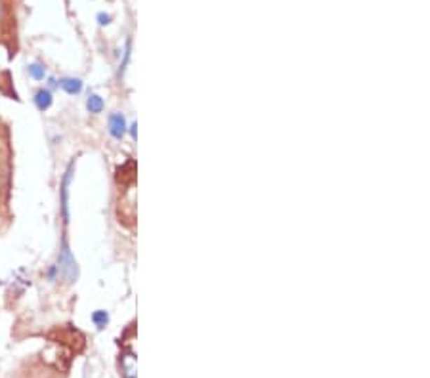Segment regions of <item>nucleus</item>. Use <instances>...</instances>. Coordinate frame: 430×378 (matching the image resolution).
Instances as JSON below:
<instances>
[{"mask_svg": "<svg viewBox=\"0 0 430 378\" xmlns=\"http://www.w3.org/2000/svg\"><path fill=\"white\" fill-rule=\"evenodd\" d=\"M0 18H2V6H0Z\"/></svg>", "mask_w": 430, "mask_h": 378, "instance_id": "nucleus-12", "label": "nucleus"}, {"mask_svg": "<svg viewBox=\"0 0 430 378\" xmlns=\"http://www.w3.org/2000/svg\"><path fill=\"white\" fill-rule=\"evenodd\" d=\"M92 321H94V325H96L98 329H104L107 323H109V315H107V312H104V309H98V312H94V315H92Z\"/></svg>", "mask_w": 430, "mask_h": 378, "instance_id": "nucleus-8", "label": "nucleus"}, {"mask_svg": "<svg viewBox=\"0 0 430 378\" xmlns=\"http://www.w3.org/2000/svg\"><path fill=\"white\" fill-rule=\"evenodd\" d=\"M104 107H106V104H104V99L99 98L98 94H88V98H86V109H88V113L99 115V113L104 111Z\"/></svg>", "mask_w": 430, "mask_h": 378, "instance_id": "nucleus-6", "label": "nucleus"}, {"mask_svg": "<svg viewBox=\"0 0 430 378\" xmlns=\"http://www.w3.org/2000/svg\"><path fill=\"white\" fill-rule=\"evenodd\" d=\"M130 134H132V138H136V125L130 126Z\"/></svg>", "mask_w": 430, "mask_h": 378, "instance_id": "nucleus-11", "label": "nucleus"}, {"mask_svg": "<svg viewBox=\"0 0 430 378\" xmlns=\"http://www.w3.org/2000/svg\"><path fill=\"white\" fill-rule=\"evenodd\" d=\"M57 86H60L65 94H69V96H77V94L83 92V80L75 77L60 78V80H57Z\"/></svg>", "mask_w": 430, "mask_h": 378, "instance_id": "nucleus-4", "label": "nucleus"}, {"mask_svg": "<svg viewBox=\"0 0 430 378\" xmlns=\"http://www.w3.org/2000/svg\"><path fill=\"white\" fill-rule=\"evenodd\" d=\"M99 25H109L111 23V15L109 14H98Z\"/></svg>", "mask_w": 430, "mask_h": 378, "instance_id": "nucleus-10", "label": "nucleus"}, {"mask_svg": "<svg viewBox=\"0 0 430 378\" xmlns=\"http://www.w3.org/2000/svg\"><path fill=\"white\" fill-rule=\"evenodd\" d=\"M130 52H132V41H130V38H127V42H125V52H123V62H120V67H119L120 75H123V73H125V69H127L128 59H130Z\"/></svg>", "mask_w": 430, "mask_h": 378, "instance_id": "nucleus-9", "label": "nucleus"}, {"mask_svg": "<svg viewBox=\"0 0 430 378\" xmlns=\"http://www.w3.org/2000/svg\"><path fill=\"white\" fill-rule=\"evenodd\" d=\"M57 273L64 277L65 283H75L78 277V266H77V260H75V256H73V252H71L69 245H67V241L64 239V243H62V246H60V254H57Z\"/></svg>", "mask_w": 430, "mask_h": 378, "instance_id": "nucleus-1", "label": "nucleus"}, {"mask_svg": "<svg viewBox=\"0 0 430 378\" xmlns=\"http://www.w3.org/2000/svg\"><path fill=\"white\" fill-rule=\"evenodd\" d=\"M73 172H75V161H71L67 170H65L64 180H62V191H60V195H62V220L65 225L69 224V186L73 180Z\"/></svg>", "mask_w": 430, "mask_h": 378, "instance_id": "nucleus-2", "label": "nucleus"}, {"mask_svg": "<svg viewBox=\"0 0 430 378\" xmlns=\"http://www.w3.org/2000/svg\"><path fill=\"white\" fill-rule=\"evenodd\" d=\"M107 128H109V134L113 136L115 140H123V138H125V134H127V130H128L125 115H123V113H113V115H109Z\"/></svg>", "mask_w": 430, "mask_h": 378, "instance_id": "nucleus-3", "label": "nucleus"}, {"mask_svg": "<svg viewBox=\"0 0 430 378\" xmlns=\"http://www.w3.org/2000/svg\"><path fill=\"white\" fill-rule=\"evenodd\" d=\"M54 104V96L48 88H41V90L35 94V105L39 111H48L50 107Z\"/></svg>", "mask_w": 430, "mask_h": 378, "instance_id": "nucleus-5", "label": "nucleus"}, {"mask_svg": "<svg viewBox=\"0 0 430 378\" xmlns=\"http://www.w3.org/2000/svg\"><path fill=\"white\" fill-rule=\"evenodd\" d=\"M29 77L35 78V80H44L46 78V67L43 63H31L29 65Z\"/></svg>", "mask_w": 430, "mask_h": 378, "instance_id": "nucleus-7", "label": "nucleus"}]
</instances>
